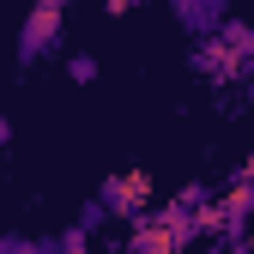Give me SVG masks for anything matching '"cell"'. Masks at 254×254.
Masks as SVG:
<instances>
[{
    "label": "cell",
    "instance_id": "52a82bcc",
    "mask_svg": "<svg viewBox=\"0 0 254 254\" xmlns=\"http://www.w3.org/2000/svg\"><path fill=\"white\" fill-rule=\"evenodd\" d=\"M103 6H109V12H127V6H133V0H103Z\"/></svg>",
    "mask_w": 254,
    "mask_h": 254
},
{
    "label": "cell",
    "instance_id": "8992f818",
    "mask_svg": "<svg viewBox=\"0 0 254 254\" xmlns=\"http://www.w3.org/2000/svg\"><path fill=\"white\" fill-rule=\"evenodd\" d=\"M218 206H224L230 230H236V218H248V212H254V206H248V188H242V182H230V188H224V200H218Z\"/></svg>",
    "mask_w": 254,
    "mask_h": 254
},
{
    "label": "cell",
    "instance_id": "7a4b0ae2",
    "mask_svg": "<svg viewBox=\"0 0 254 254\" xmlns=\"http://www.w3.org/2000/svg\"><path fill=\"white\" fill-rule=\"evenodd\" d=\"M109 206H115V212H127V218L145 212V206H151V176H145V170L115 176V182H109Z\"/></svg>",
    "mask_w": 254,
    "mask_h": 254
},
{
    "label": "cell",
    "instance_id": "277c9868",
    "mask_svg": "<svg viewBox=\"0 0 254 254\" xmlns=\"http://www.w3.org/2000/svg\"><path fill=\"white\" fill-rule=\"evenodd\" d=\"M200 67H206V73H224V79H236V73H242V55H236V37H230V30H224L218 43H206V49H200Z\"/></svg>",
    "mask_w": 254,
    "mask_h": 254
},
{
    "label": "cell",
    "instance_id": "ba28073f",
    "mask_svg": "<svg viewBox=\"0 0 254 254\" xmlns=\"http://www.w3.org/2000/svg\"><path fill=\"white\" fill-rule=\"evenodd\" d=\"M6 254H30V248H6Z\"/></svg>",
    "mask_w": 254,
    "mask_h": 254
},
{
    "label": "cell",
    "instance_id": "6da1fadb",
    "mask_svg": "<svg viewBox=\"0 0 254 254\" xmlns=\"http://www.w3.org/2000/svg\"><path fill=\"white\" fill-rule=\"evenodd\" d=\"M194 224H188V206H170V212H133V254H182Z\"/></svg>",
    "mask_w": 254,
    "mask_h": 254
},
{
    "label": "cell",
    "instance_id": "3957f363",
    "mask_svg": "<svg viewBox=\"0 0 254 254\" xmlns=\"http://www.w3.org/2000/svg\"><path fill=\"white\" fill-rule=\"evenodd\" d=\"M61 37V0H30V30H24V49H49Z\"/></svg>",
    "mask_w": 254,
    "mask_h": 254
},
{
    "label": "cell",
    "instance_id": "5b68a950",
    "mask_svg": "<svg viewBox=\"0 0 254 254\" xmlns=\"http://www.w3.org/2000/svg\"><path fill=\"white\" fill-rule=\"evenodd\" d=\"M188 224H194V236H224V230H230V218H224V206L194 200V206H188Z\"/></svg>",
    "mask_w": 254,
    "mask_h": 254
}]
</instances>
